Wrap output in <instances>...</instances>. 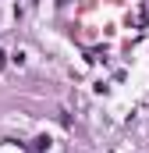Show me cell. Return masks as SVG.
Segmentation results:
<instances>
[{"label": "cell", "mask_w": 149, "mask_h": 153, "mask_svg": "<svg viewBox=\"0 0 149 153\" xmlns=\"http://www.w3.org/2000/svg\"><path fill=\"white\" fill-rule=\"evenodd\" d=\"M46 146H50V139H36V143H32V153H43Z\"/></svg>", "instance_id": "obj_1"}, {"label": "cell", "mask_w": 149, "mask_h": 153, "mask_svg": "<svg viewBox=\"0 0 149 153\" xmlns=\"http://www.w3.org/2000/svg\"><path fill=\"white\" fill-rule=\"evenodd\" d=\"M4 57H7V53H4V50H0V64H4Z\"/></svg>", "instance_id": "obj_2"}]
</instances>
